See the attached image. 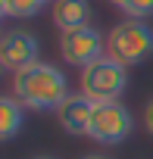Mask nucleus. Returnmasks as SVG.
Segmentation results:
<instances>
[{
	"instance_id": "3",
	"label": "nucleus",
	"mask_w": 153,
	"mask_h": 159,
	"mask_svg": "<svg viewBox=\"0 0 153 159\" xmlns=\"http://www.w3.org/2000/svg\"><path fill=\"white\" fill-rule=\"evenodd\" d=\"M106 50L125 66L144 62L147 56H153V28L147 25V19H125L109 31Z\"/></svg>"
},
{
	"instance_id": "4",
	"label": "nucleus",
	"mask_w": 153,
	"mask_h": 159,
	"mask_svg": "<svg viewBox=\"0 0 153 159\" xmlns=\"http://www.w3.org/2000/svg\"><path fill=\"white\" fill-rule=\"evenodd\" d=\"M134 128V119L131 112L113 100V103H97L94 106V116H91V128H88V137L97 140V143H122Z\"/></svg>"
},
{
	"instance_id": "16",
	"label": "nucleus",
	"mask_w": 153,
	"mask_h": 159,
	"mask_svg": "<svg viewBox=\"0 0 153 159\" xmlns=\"http://www.w3.org/2000/svg\"><path fill=\"white\" fill-rule=\"evenodd\" d=\"M3 72H7V69H3V62H0V75H3Z\"/></svg>"
},
{
	"instance_id": "9",
	"label": "nucleus",
	"mask_w": 153,
	"mask_h": 159,
	"mask_svg": "<svg viewBox=\"0 0 153 159\" xmlns=\"http://www.w3.org/2000/svg\"><path fill=\"white\" fill-rule=\"evenodd\" d=\"M22 109L25 106L16 97H3V94H0V143L13 140L22 131V125H25V112Z\"/></svg>"
},
{
	"instance_id": "7",
	"label": "nucleus",
	"mask_w": 153,
	"mask_h": 159,
	"mask_svg": "<svg viewBox=\"0 0 153 159\" xmlns=\"http://www.w3.org/2000/svg\"><path fill=\"white\" fill-rule=\"evenodd\" d=\"M94 100L85 97V94H69L59 109H56V119H59V128L66 134H78V137H88V128H91V116H94Z\"/></svg>"
},
{
	"instance_id": "6",
	"label": "nucleus",
	"mask_w": 153,
	"mask_h": 159,
	"mask_svg": "<svg viewBox=\"0 0 153 159\" xmlns=\"http://www.w3.org/2000/svg\"><path fill=\"white\" fill-rule=\"evenodd\" d=\"M38 53H41V44L31 31H3L0 34V62L10 72H19L31 62H38Z\"/></svg>"
},
{
	"instance_id": "11",
	"label": "nucleus",
	"mask_w": 153,
	"mask_h": 159,
	"mask_svg": "<svg viewBox=\"0 0 153 159\" xmlns=\"http://www.w3.org/2000/svg\"><path fill=\"white\" fill-rule=\"evenodd\" d=\"M47 0H7V13L16 16V19H31L41 13V7Z\"/></svg>"
},
{
	"instance_id": "14",
	"label": "nucleus",
	"mask_w": 153,
	"mask_h": 159,
	"mask_svg": "<svg viewBox=\"0 0 153 159\" xmlns=\"http://www.w3.org/2000/svg\"><path fill=\"white\" fill-rule=\"evenodd\" d=\"M81 159H109V156H97V153H91V156H81Z\"/></svg>"
},
{
	"instance_id": "1",
	"label": "nucleus",
	"mask_w": 153,
	"mask_h": 159,
	"mask_svg": "<svg viewBox=\"0 0 153 159\" xmlns=\"http://www.w3.org/2000/svg\"><path fill=\"white\" fill-rule=\"evenodd\" d=\"M13 97L25 109H59V103L69 97V81L59 66L38 59L13 72Z\"/></svg>"
},
{
	"instance_id": "8",
	"label": "nucleus",
	"mask_w": 153,
	"mask_h": 159,
	"mask_svg": "<svg viewBox=\"0 0 153 159\" xmlns=\"http://www.w3.org/2000/svg\"><path fill=\"white\" fill-rule=\"evenodd\" d=\"M50 13H53V22L63 31L91 25V3H88V0H53Z\"/></svg>"
},
{
	"instance_id": "2",
	"label": "nucleus",
	"mask_w": 153,
	"mask_h": 159,
	"mask_svg": "<svg viewBox=\"0 0 153 159\" xmlns=\"http://www.w3.org/2000/svg\"><path fill=\"white\" fill-rule=\"evenodd\" d=\"M128 88V72L125 62L103 56L97 62H91L88 69H81V94L91 97L94 103H113L125 94Z\"/></svg>"
},
{
	"instance_id": "13",
	"label": "nucleus",
	"mask_w": 153,
	"mask_h": 159,
	"mask_svg": "<svg viewBox=\"0 0 153 159\" xmlns=\"http://www.w3.org/2000/svg\"><path fill=\"white\" fill-rule=\"evenodd\" d=\"M3 16H10V13H7V0H0V19Z\"/></svg>"
},
{
	"instance_id": "5",
	"label": "nucleus",
	"mask_w": 153,
	"mask_h": 159,
	"mask_svg": "<svg viewBox=\"0 0 153 159\" xmlns=\"http://www.w3.org/2000/svg\"><path fill=\"white\" fill-rule=\"evenodd\" d=\"M103 50H106V38H103L94 25L63 31V38H59V53H63V59H66L69 66H78V69H88L91 62L103 59Z\"/></svg>"
},
{
	"instance_id": "15",
	"label": "nucleus",
	"mask_w": 153,
	"mask_h": 159,
	"mask_svg": "<svg viewBox=\"0 0 153 159\" xmlns=\"http://www.w3.org/2000/svg\"><path fill=\"white\" fill-rule=\"evenodd\" d=\"M35 159H53V156H35Z\"/></svg>"
},
{
	"instance_id": "10",
	"label": "nucleus",
	"mask_w": 153,
	"mask_h": 159,
	"mask_svg": "<svg viewBox=\"0 0 153 159\" xmlns=\"http://www.w3.org/2000/svg\"><path fill=\"white\" fill-rule=\"evenodd\" d=\"M109 3L125 13L128 19H150L153 16V0H109Z\"/></svg>"
},
{
	"instance_id": "12",
	"label": "nucleus",
	"mask_w": 153,
	"mask_h": 159,
	"mask_svg": "<svg viewBox=\"0 0 153 159\" xmlns=\"http://www.w3.org/2000/svg\"><path fill=\"white\" fill-rule=\"evenodd\" d=\"M144 128L153 134V100H147V106H144Z\"/></svg>"
}]
</instances>
